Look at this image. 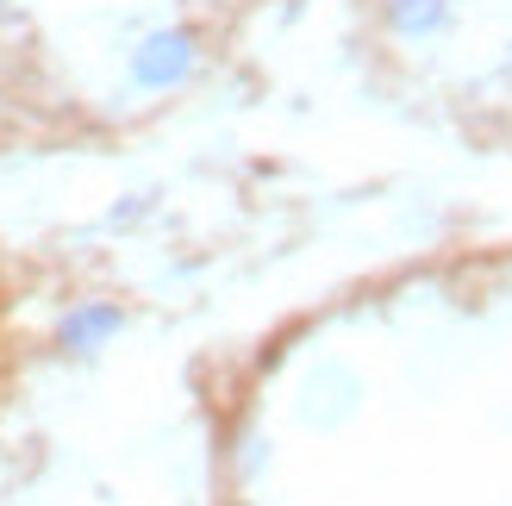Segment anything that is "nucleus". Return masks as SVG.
Listing matches in <instances>:
<instances>
[{
	"instance_id": "1",
	"label": "nucleus",
	"mask_w": 512,
	"mask_h": 506,
	"mask_svg": "<svg viewBox=\"0 0 512 506\" xmlns=\"http://www.w3.org/2000/svg\"><path fill=\"white\" fill-rule=\"evenodd\" d=\"M188 69H194V38L188 32H157V38L138 44L132 82L138 88H175V82H188Z\"/></svg>"
},
{
	"instance_id": "2",
	"label": "nucleus",
	"mask_w": 512,
	"mask_h": 506,
	"mask_svg": "<svg viewBox=\"0 0 512 506\" xmlns=\"http://www.w3.org/2000/svg\"><path fill=\"white\" fill-rule=\"evenodd\" d=\"M113 332H119V307H82V313L63 319V344L69 350H94L100 338H113Z\"/></svg>"
},
{
	"instance_id": "3",
	"label": "nucleus",
	"mask_w": 512,
	"mask_h": 506,
	"mask_svg": "<svg viewBox=\"0 0 512 506\" xmlns=\"http://www.w3.org/2000/svg\"><path fill=\"white\" fill-rule=\"evenodd\" d=\"M450 13V0H388V25L406 38H425V32H438Z\"/></svg>"
}]
</instances>
